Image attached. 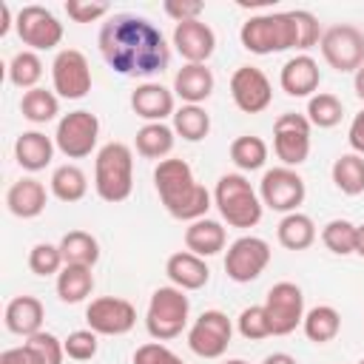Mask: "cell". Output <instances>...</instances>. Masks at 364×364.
<instances>
[{
    "instance_id": "cell-35",
    "label": "cell",
    "mask_w": 364,
    "mask_h": 364,
    "mask_svg": "<svg viewBox=\"0 0 364 364\" xmlns=\"http://www.w3.org/2000/svg\"><path fill=\"white\" fill-rule=\"evenodd\" d=\"M173 134L185 142H199L210 134V114L202 105H182L173 111Z\"/></svg>"
},
{
    "instance_id": "cell-18",
    "label": "cell",
    "mask_w": 364,
    "mask_h": 364,
    "mask_svg": "<svg viewBox=\"0 0 364 364\" xmlns=\"http://www.w3.org/2000/svg\"><path fill=\"white\" fill-rule=\"evenodd\" d=\"M173 48L179 51V57L185 63H208L210 54L216 51V34L208 23L202 20H188V23H176L173 28Z\"/></svg>"
},
{
    "instance_id": "cell-9",
    "label": "cell",
    "mask_w": 364,
    "mask_h": 364,
    "mask_svg": "<svg viewBox=\"0 0 364 364\" xmlns=\"http://www.w3.org/2000/svg\"><path fill=\"white\" fill-rule=\"evenodd\" d=\"M304 196H307V188H304V179L296 173V168L276 165L262 173L259 199L264 208H270L276 213H296L299 205L304 202Z\"/></svg>"
},
{
    "instance_id": "cell-15",
    "label": "cell",
    "mask_w": 364,
    "mask_h": 364,
    "mask_svg": "<svg viewBox=\"0 0 364 364\" xmlns=\"http://www.w3.org/2000/svg\"><path fill=\"white\" fill-rule=\"evenodd\" d=\"M233 324L222 310H205L188 330V347L199 358H222L230 347Z\"/></svg>"
},
{
    "instance_id": "cell-55",
    "label": "cell",
    "mask_w": 364,
    "mask_h": 364,
    "mask_svg": "<svg viewBox=\"0 0 364 364\" xmlns=\"http://www.w3.org/2000/svg\"><path fill=\"white\" fill-rule=\"evenodd\" d=\"M358 364H364V358H361V361H358Z\"/></svg>"
},
{
    "instance_id": "cell-28",
    "label": "cell",
    "mask_w": 364,
    "mask_h": 364,
    "mask_svg": "<svg viewBox=\"0 0 364 364\" xmlns=\"http://www.w3.org/2000/svg\"><path fill=\"white\" fill-rule=\"evenodd\" d=\"M48 188H51V196L54 199L71 205V202H80L88 193V176H85V171L80 165L65 162V165L54 168V173L48 179Z\"/></svg>"
},
{
    "instance_id": "cell-7",
    "label": "cell",
    "mask_w": 364,
    "mask_h": 364,
    "mask_svg": "<svg viewBox=\"0 0 364 364\" xmlns=\"http://www.w3.org/2000/svg\"><path fill=\"white\" fill-rule=\"evenodd\" d=\"M97 139H100V119L88 108L63 114L54 131V145L68 159L91 156V151L97 148Z\"/></svg>"
},
{
    "instance_id": "cell-45",
    "label": "cell",
    "mask_w": 364,
    "mask_h": 364,
    "mask_svg": "<svg viewBox=\"0 0 364 364\" xmlns=\"http://www.w3.org/2000/svg\"><path fill=\"white\" fill-rule=\"evenodd\" d=\"M134 364H185L171 347H165L162 341H148V344H142V347H136V353H134V358H131Z\"/></svg>"
},
{
    "instance_id": "cell-26",
    "label": "cell",
    "mask_w": 364,
    "mask_h": 364,
    "mask_svg": "<svg viewBox=\"0 0 364 364\" xmlns=\"http://www.w3.org/2000/svg\"><path fill=\"white\" fill-rule=\"evenodd\" d=\"M225 245H228V233H225L222 222H216V219L205 216V219H196V222H191L185 228V247L191 253L202 256V259L222 253Z\"/></svg>"
},
{
    "instance_id": "cell-41",
    "label": "cell",
    "mask_w": 364,
    "mask_h": 364,
    "mask_svg": "<svg viewBox=\"0 0 364 364\" xmlns=\"http://www.w3.org/2000/svg\"><path fill=\"white\" fill-rule=\"evenodd\" d=\"M63 267H65V262H63L60 245L37 242V245L28 250V270H31L34 276H57Z\"/></svg>"
},
{
    "instance_id": "cell-39",
    "label": "cell",
    "mask_w": 364,
    "mask_h": 364,
    "mask_svg": "<svg viewBox=\"0 0 364 364\" xmlns=\"http://www.w3.org/2000/svg\"><path fill=\"white\" fill-rule=\"evenodd\" d=\"M355 236H358V225H353L350 219H330L321 228V242L336 256L355 253Z\"/></svg>"
},
{
    "instance_id": "cell-42",
    "label": "cell",
    "mask_w": 364,
    "mask_h": 364,
    "mask_svg": "<svg viewBox=\"0 0 364 364\" xmlns=\"http://www.w3.org/2000/svg\"><path fill=\"white\" fill-rule=\"evenodd\" d=\"M290 20H293V28H296V48L299 51H307V48L321 43L324 31H321V23H318V17L313 11L296 9V11H290Z\"/></svg>"
},
{
    "instance_id": "cell-19",
    "label": "cell",
    "mask_w": 364,
    "mask_h": 364,
    "mask_svg": "<svg viewBox=\"0 0 364 364\" xmlns=\"http://www.w3.org/2000/svg\"><path fill=\"white\" fill-rule=\"evenodd\" d=\"M173 88H165L162 82H142L131 91V108L145 122H165L176 111Z\"/></svg>"
},
{
    "instance_id": "cell-40",
    "label": "cell",
    "mask_w": 364,
    "mask_h": 364,
    "mask_svg": "<svg viewBox=\"0 0 364 364\" xmlns=\"http://www.w3.org/2000/svg\"><path fill=\"white\" fill-rule=\"evenodd\" d=\"M23 347L37 358V364H63L65 361V347L54 333L40 330V333L28 336L23 341Z\"/></svg>"
},
{
    "instance_id": "cell-33",
    "label": "cell",
    "mask_w": 364,
    "mask_h": 364,
    "mask_svg": "<svg viewBox=\"0 0 364 364\" xmlns=\"http://www.w3.org/2000/svg\"><path fill=\"white\" fill-rule=\"evenodd\" d=\"M333 185L344 196H358L364 193V156L361 154H341L333 162Z\"/></svg>"
},
{
    "instance_id": "cell-14",
    "label": "cell",
    "mask_w": 364,
    "mask_h": 364,
    "mask_svg": "<svg viewBox=\"0 0 364 364\" xmlns=\"http://www.w3.org/2000/svg\"><path fill=\"white\" fill-rule=\"evenodd\" d=\"M91 65L82 51L77 48H63L57 51L51 63V85L54 94L63 100H82L91 91Z\"/></svg>"
},
{
    "instance_id": "cell-23",
    "label": "cell",
    "mask_w": 364,
    "mask_h": 364,
    "mask_svg": "<svg viewBox=\"0 0 364 364\" xmlns=\"http://www.w3.org/2000/svg\"><path fill=\"white\" fill-rule=\"evenodd\" d=\"M165 273H168L171 284L179 287V290H185V293L188 290H202L208 284V279H210V270H208L205 259L196 256V253H191V250L171 253L168 262H165Z\"/></svg>"
},
{
    "instance_id": "cell-30",
    "label": "cell",
    "mask_w": 364,
    "mask_h": 364,
    "mask_svg": "<svg viewBox=\"0 0 364 364\" xmlns=\"http://www.w3.org/2000/svg\"><path fill=\"white\" fill-rule=\"evenodd\" d=\"M94 290V273L85 264H65L57 273V296L65 304H80Z\"/></svg>"
},
{
    "instance_id": "cell-34",
    "label": "cell",
    "mask_w": 364,
    "mask_h": 364,
    "mask_svg": "<svg viewBox=\"0 0 364 364\" xmlns=\"http://www.w3.org/2000/svg\"><path fill=\"white\" fill-rule=\"evenodd\" d=\"M20 114L28 122H34V125H46V122H51L60 114V97L54 91H46V88L37 85V88H31V91L23 94Z\"/></svg>"
},
{
    "instance_id": "cell-46",
    "label": "cell",
    "mask_w": 364,
    "mask_h": 364,
    "mask_svg": "<svg viewBox=\"0 0 364 364\" xmlns=\"http://www.w3.org/2000/svg\"><path fill=\"white\" fill-rule=\"evenodd\" d=\"M65 14L74 23H94V20L108 14V6L105 3H91V0H68L65 3Z\"/></svg>"
},
{
    "instance_id": "cell-38",
    "label": "cell",
    "mask_w": 364,
    "mask_h": 364,
    "mask_svg": "<svg viewBox=\"0 0 364 364\" xmlns=\"http://www.w3.org/2000/svg\"><path fill=\"white\" fill-rule=\"evenodd\" d=\"M304 117L316 128H336L341 122V117H344V105H341V100L336 94L318 91V94H313L307 100V114Z\"/></svg>"
},
{
    "instance_id": "cell-21",
    "label": "cell",
    "mask_w": 364,
    "mask_h": 364,
    "mask_svg": "<svg viewBox=\"0 0 364 364\" xmlns=\"http://www.w3.org/2000/svg\"><path fill=\"white\" fill-rule=\"evenodd\" d=\"M46 202H48V191L34 176H23V179L11 182L9 191H6V208L17 219H34V216H40L46 210Z\"/></svg>"
},
{
    "instance_id": "cell-8",
    "label": "cell",
    "mask_w": 364,
    "mask_h": 364,
    "mask_svg": "<svg viewBox=\"0 0 364 364\" xmlns=\"http://www.w3.org/2000/svg\"><path fill=\"white\" fill-rule=\"evenodd\" d=\"M321 57L330 68H336L338 74H355L364 65V31L341 23V26H330L321 34Z\"/></svg>"
},
{
    "instance_id": "cell-36",
    "label": "cell",
    "mask_w": 364,
    "mask_h": 364,
    "mask_svg": "<svg viewBox=\"0 0 364 364\" xmlns=\"http://www.w3.org/2000/svg\"><path fill=\"white\" fill-rule=\"evenodd\" d=\"M230 162L239 171H259V168H264V162H267V142L262 136H253V134L236 136L230 142Z\"/></svg>"
},
{
    "instance_id": "cell-12",
    "label": "cell",
    "mask_w": 364,
    "mask_h": 364,
    "mask_svg": "<svg viewBox=\"0 0 364 364\" xmlns=\"http://www.w3.org/2000/svg\"><path fill=\"white\" fill-rule=\"evenodd\" d=\"M14 28L20 43L31 51H51L63 40V23L46 6H23L14 14Z\"/></svg>"
},
{
    "instance_id": "cell-2",
    "label": "cell",
    "mask_w": 364,
    "mask_h": 364,
    "mask_svg": "<svg viewBox=\"0 0 364 364\" xmlns=\"http://www.w3.org/2000/svg\"><path fill=\"white\" fill-rule=\"evenodd\" d=\"M154 188H156L165 210L179 222L205 219L210 210V202H213L208 188L196 182L191 165L176 156H168L154 168Z\"/></svg>"
},
{
    "instance_id": "cell-1",
    "label": "cell",
    "mask_w": 364,
    "mask_h": 364,
    "mask_svg": "<svg viewBox=\"0 0 364 364\" xmlns=\"http://www.w3.org/2000/svg\"><path fill=\"white\" fill-rule=\"evenodd\" d=\"M102 60L122 77H154L168 68L171 48L159 26L142 14H111L97 37Z\"/></svg>"
},
{
    "instance_id": "cell-44",
    "label": "cell",
    "mask_w": 364,
    "mask_h": 364,
    "mask_svg": "<svg viewBox=\"0 0 364 364\" xmlns=\"http://www.w3.org/2000/svg\"><path fill=\"white\" fill-rule=\"evenodd\" d=\"M63 347H65V355L68 358H74V361H91L97 355L100 341H97V333L85 327V330L68 333V338L63 341Z\"/></svg>"
},
{
    "instance_id": "cell-16",
    "label": "cell",
    "mask_w": 364,
    "mask_h": 364,
    "mask_svg": "<svg viewBox=\"0 0 364 364\" xmlns=\"http://www.w3.org/2000/svg\"><path fill=\"white\" fill-rule=\"evenodd\" d=\"M85 321L97 336H125L136 324V307L122 296H100L85 307Z\"/></svg>"
},
{
    "instance_id": "cell-25",
    "label": "cell",
    "mask_w": 364,
    "mask_h": 364,
    "mask_svg": "<svg viewBox=\"0 0 364 364\" xmlns=\"http://www.w3.org/2000/svg\"><path fill=\"white\" fill-rule=\"evenodd\" d=\"M6 330L14 333V336H34L43 330V318H46V310H43V301L37 296H14L9 304H6Z\"/></svg>"
},
{
    "instance_id": "cell-24",
    "label": "cell",
    "mask_w": 364,
    "mask_h": 364,
    "mask_svg": "<svg viewBox=\"0 0 364 364\" xmlns=\"http://www.w3.org/2000/svg\"><path fill=\"white\" fill-rule=\"evenodd\" d=\"M54 136H46L43 131H23L17 139H14V159L23 171H43L51 165L54 159Z\"/></svg>"
},
{
    "instance_id": "cell-51",
    "label": "cell",
    "mask_w": 364,
    "mask_h": 364,
    "mask_svg": "<svg viewBox=\"0 0 364 364\" xmlns=\"http://www.w3.org/2000/svg\"><path fill=\"white\" fill-rule=\"evenodd\" d=\"M262 364H299V361L290 353H270V355H264Z\"/></svg>"
},
{
    "instance_id": "cell-29",
    "label": "cell",
    "mask_w": 364,
    "mask_h": 364,
    "mask_svg": "<svg viewBox=\"0 0 364 364\" xmlns=\"http://www.w3.org/2000/svg\"><path fill=\"white\" fill-rule=\"evenodd\" d=\"M276 239L284 250H307L316 242V225L307 213H284L276 228Z\"/></svg>"
},
{
    "instance_id": "cell-47",
    "label": "cell",
    "mask_w": 364,
    "mask_h": 364,
    "mask_svg": "<svg viewBox=\"0 0 364 364\" xmlns=\"http://www.w3.org/2000/svg\"><path fill=\"white\" fill-rule=\"evenodd\" d=\"M162 9L176 23H188V20H199V14L205 11V3H199V0H168Z\"/></svg>"
},
{
    "instance_id": "cell-27",
    "label": "cell",
    "mask_w": 364,
    "mask_h": 364,
    "mask_svg": "<svg viewBox=\"0 0 364 364\" xmlns=\"http://www.w3.org/2000/svg\"><path fill=\"white\" fill-rule=\"evenodd\" d=\"M173 142H176V134H173V125H165V122H145L139 131H136V154L145 156V159H168L171 151H173Z\"/></svg>"
},
{
    "instance_id": "cell-3",
    "label": "cell",
    "mask_w": 364,
    "mask_h": 364,
    "mask_svg": "<svg viewBox=\"0 0 364 364\" xmlns=\"http://www.w3.org/2000/svg\"><path fill=\"white\" fill-rule=\"evenodd\" d=\"M94 191L102 202H125L134 191V151L125 142H105L94 159Z\"/></svg>"
},
{
    "instance_id": "cell-43",
    "label": "cell",
    "mask_w": 364,
    "mask_h": 364,
    "mask_svg": "<svg viewBox=\"0 0 364 364\" xmlns=\"http://www.w3.org/2000/svg\"><path fill=\"white\" fill-rule=\"evenodd\" d=\"M236 330H239V336L247 338V341H259V338L273 336L270 321H267V313H264L262 304L245 307V310L239 313V318H236Z\"/></svg>"
},
{
    "instance_id": "cell-13",
    "label": "cell",
    "mask_w": 364,
    "mask_h": 364,
    "mask_svg": "<svg viewBox=\"0 0 364 364\" xmlns=\"http://www.w3.org/2000/svg\"><path fill=\"white\" fill-rule=\"evenodd\" d=\"M270 264V245L259 236H239L225 253V273L236 284H247Z\"/></svg>"
},
{
    "instance_id": "cell-52",
    "label": "cell",
    "mask_w": 364,
    "mask_h": 364,
    "mask_svg": "<svg viewBox=\"0 0 364 364\" xmlns=\"http://www.w3.org/2000/svg\"><path fill=\"white\" fill-rule=\"evenodd\" d=\"M353 88H355V97L364 100V65L355 71V77H353Z\"/></svg>"
},
{
    "instance_id": "cell-10",
    "label": "cell",
    "mask_w": 364,
    "mask_h": 364,
    "mask_svg": "<svg viewBox=\"0 0 364 364\" xmlns=\"http://www.w3.org/2000/svg\"><path fill=\"white\" fill-rule=\"evenodd\" d=\"M310 119L304 114L287 111L279 114L273 122V151L282 159V165L296 168L301 162H307L310 156Z\"/></svg>"
},
{
    "instance_id": "cell-22",
    "label": "cell",
    "mask_w": 364,
    "mask_h": 364,
    "mask_svg": "<svg viewBox=\"0 0 364 364\" xmlns=\"http://www.w3.org/2000/svg\"><path fill=\"white\" fill-rule=\"evenodd\" d=\"M213 71L205 63H185L176 74H173V94L185 102V105H199L213 94Z\"/></svg>"
},
{
    "instance_id": "cell-37",
    "label": "cell",
    "mask_w": 364,
    "mask_h": 364,
    "mask_svg": "<svg viewBox=\"0 0 364 364\" xmlns=\"http://www.w3.org/2000/svg\"><path fill=\"white\" fill-rule=\"evenodd\" d=\"M40 77H43V60L37 57V51L23 48V51H17L11 57V63H9V82L14 88L31 91V88H37Z\"/></svg>"
},
{
    "instance_id": "cell-53",
    "label": "cell",
    "mask_w": 364,
    "mask_h": 364,
    "mask_svg": "<svg viewBox=\"0 0 364 364\" xmlns=\"http://www.w3.org/2000/svg\"><path fill=\"white\" fill-rule=\"evenodd\" d=\"M355 253L364 259V225H358V236H355Z\"/></svg>"
},
{
    "instance_id": "cell-31",
    "label": "cell",
    "mask_w": 364,
    "mask_h": 364,
    "mask_svg": "<svg viewBox=\"0 0 364 364\" xmlns=\"http://www.w3.org/2000/svg\"><path fill=\"white\" fill-rule=\"evenodd\" d=\"M301 330L313 344H327L341 333V313L330 304H316L313 310L304 313Z\"/></svg>"
},
{
    "instance_id": "cell-54",
    "label": "cell",
    "mask_w": 364,
    "mask_h": 364,
    "mask_svg": "<svg viewBox=\"0 0 364 364\" xmlns=\"http://www.w3.org/2000/svg\"><path fill=\"white\" fill-rule=\"evenodd\" d=\"M225 364H247V361H245V358H228Z\"/></svg>"
},
{
    "instance_id": "cell-48",
    "label": "cell",
    "mask_w": 364,
    "mask_h": 364,
    "mask_svg": "<svg viewBox=\"0 0 364 364\" xmlns=\"http://www.w3.org/2000/svg\"><path fill=\"white\" fill-rule=\"evenodd\" d=\"M347 142H350L353 154H361V156H364V108L353 117L350 131H347Z\"/></svg>"
},
{
    "instance_id": "cell-49",
    "label": "cell",
    "mask_w": 364,
    "mask_h": 364,
    "mask_svg": "<svg viewBox=\"0 0 364 364\" xmlns=\"http://www.w3.org/2000/svg\"><path fill=\"white\" fill-rule=\"evenodd\" d=\"M0 364H37V358L26 347H9L0 353Z\"/></svg>"
},
{
    "instance_id": "cell-50",
    "label": "cell",
    "mask_w": 364,
    "mask_h": 364,
    "mask_svg": "<svg viewBox=\"0 0 364 364\" xmlns=\"http://www.w3.org/2000/svg\"><path fill=\"white\" fill-rule=\"evenodd\" d=\"M11 23H14V17H11V9H9V3H0V37H6V34H9Z\"/></svg>"
},
{
    "instance_id": "cell-6",
    "label": "cell",
    "mask_w": 364,
    "mask_h": 364,
    "mask_svg": "<svg viewBox=\"0 0 364 364\" xmlns=\"http://www.w3.org/2000/svg\"><path fill=\"white\" fill-rule=\"evenodd\" d=\"M188 313H191V301L185 290L173 284L156 287L145 310V330L154 341H171L182 336V330L188 327Z\"/></svg>"
},
{
    "instance_id": "cell-4",
    "label": "cell",
    "mask_w": 364,
    "mask_h": 364,
    "mask_svg": "<svg viewBox=\"0 0 364 364\" xmlns=\"http://www.w3.org/2000/svg\"><path fill=\"white\" fill-rule=\"evenodd\" d=\"M213 205L230 228H256L262 222L264 205L247 176L242 173H222L213 188Z\"/></svg>"
},
{
    "instance_id": "cell-17",
    "label": "cell",
    "mask_w": 364,
    "mask_h": 364,
    "mask_svg": "<svg viewBox=\"0 0 364 364\" xmlns=\"http://www.w3.org/2000/svg\"><path fill=\"white\" fill-rule=\"evenodd\" d=\"M230 97L239 111L245 114H262L273 102V85L267 74L256 65H239L230 77Z\"/></svg>"
},
{
    "instance_id": "cell-11",
    "label": "cell",
    "mask_w": 364,
    "mask_h": 364,
    "mask_svg": "<svg viewBox=\"0 0 364 364\" xmlns=\"http://www.w3.org/2000/svg\"><path fill=\"white\" fill-rule=\"evenodd\" d=\"M264 313L273 336H290L304 321V293L293 282H276L264 296Z\"/></svg>"
},
{
    "instance_id": "cell-20",
    "label": "cell",
    "mask_w": 364,
    "mask_h": 364,
    "mask_svg": "<svg viewBox=\"0 0 364 364\" xmlns=\"http://www.w3.org/2000/svg\"><path fill=\"white\" fill-rule=\"evenodd\" d=\"M318 82H321V71H318V63L310 54L290 57L279 71V85L287 97H307L310 100L316 94Z\"/></svg>"
},
{
    "instance_id": "cell-32",
    "label": "cell",
    "mask_w": 364,
    "mask_h": 364,
    "mask_svg": "<svg viewBox=\"0 0 364 364\" xmlns=\"http://www.w3.org/2000/svg\"><path fill=\"white\" fill-rule=\"evenodd\" d=\"M60 253L65 264H85L94 267L100 259V242L88 230H68L60 239Z\"/></svg>"
},
{
    "instance_id": "cell-5",
    "label": "cell",
    "mask_w": 364,
    "mask_h": 364,
    "mask_svg": "<svg viewBox=\"0 0 364 364\" xmlns=\"http://www.w3.org/2000/svg\"><path fill=\"white\" fill-rule=\"evenodd\" d=\"M239 40H242V48L259 57L296 48V28H293L290 11H270V14H256L245 20L239 28Z\"/></svg>"
}]
</instances>
